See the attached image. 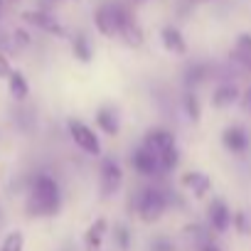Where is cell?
I'll list each match as a JSON object with an SVG mask.
<instances>
[{
    "mask_svg": "<svg viewBox=\"0 0 251 251\" xmlns=\"http://www.w3.org/2000/svg\"><path fill=\"white\" fill-rule=\"evenodd\" d=\"M113 15H116L118 37H121L126 45H128V47H133V50L143 47L146 35H143V27L138 25V20L133 18L131 8L126 5V3H113Z\"/></svg>",
    "mask_w": 251,
    "mask_h": 251,
    "instance_id": "cell-3",
    "label": "cell"
},
{
    "mask_svg": "<svg viewBox=\"0 0 251 251\" xmlns=\"http://www.w3.org/2000/svg\"><path fill=\"white\" fill-rule=\"evenodd\" d=\"M15 37H18V42H20V45H30V37H27V32L18 30V32H15Z\"/></svg>",
    "mask_w": 251,
    "mask_h": 251,
    "instance_id": "cell-30",
    "label": "cell"
},
{
    "mask_svg": "<svg viewBox=\"0 0 251 251\" xmlns=\"http://www.w3.org/2000/svg\"><path fill=\"white\" fill-rule=\"evenodd\" d=\"M200 251H222V249L214 244V239H207V241L200 244Z\"/></svg>",
    "mask_w": 251,
    "mask_h": 251,
    "instance_id": "cell-28",
    "label": "cell"
},
{
    "mask_svg": "<svg viewBox=\"0 0 251 251\" xmlns=\"http://www.w3.org/2000/svg\"><path fill=\"white\" fill-rule=\"evenodd\" d=\"M131 165H133V170H136L138 175L153 177V175L160 173V155H158V151H153L151 146L141 143V146L133 151V155H131Z\"/></svg>",
    "mask_w": 251,
    "mask_h": 251,
    "instance_id": "cell-6",
    "label": "cell"
},
{
    "mask_svg": "<svg viewBox=\"0 0 251 251\" xmlns=\"http://www.w3.org/2000/svg\"><path fill=\"white\" fill-rule=\"evenodd\" d=\"M23 249H25V234L20 229L10 231L0 244V251H23Z\"/></svg>",
    "mask_w": 251,
    "mask_h": 251,
    "instance_id": "cell-24",
    "label": "cell"
},
{
    "mask_svg": "<svg viewBox=\"0 0 251 251\" xmlns=\"http://www.w3.org/2000/svg\"><path fill=\"white\" fill-rule=\"evenodd\" d=\"M72 54L81 62V64H89L94 59V52H91V45L84 35H74L72 37Z\"/></svg>",
    "mask_w": 251,
    "mask_h": 251,
    "instance_id": "cell-21",
    "label": "cell"
},
{
    "mask_svg": "<svg viewBox=\"0 0 251 251\" xmlns=\"http://www.w3.org/2000/svg\"><path fill=\"white\" fill-rule=\"evenodd\" d=\"M23 18H25L30 25H35V27H40V30L54 35V37H64V27L57 23V18H52V15L45 13V10H27Z\"/></svg>",
    "mask_w": 251,
    "mask_h": 251,
    "instance_id": "cell-11",
    "label": "cell"
},
{
    "mask_svg": "<svg viewBox=\"0 0 251 251\" xmlns=\"http://www.w3.org/2000/svg\"><path fill=\"white\" fill-rule=\"evenodd\" d=\"M136 3H143V0H136Z\"/></svg>",
    "mask_w": 251,
    "mask_h": 251,
    "instance_id": "cell-33",
    "label": "cell"
},
{
    "mask_svg": "<svg viewBox=\"0 0 251 251\" xmlns=\"http://www.w3.org/2000/svg\"><path fill=\"white\" fill-rule=\"evenodd\" d=\"M160 42L170 54H187V42H185L182 32L175 25H165L160 30Z\"/></svg>",
    "mask_w": 251,
    "mask_h": 251,
    "instance_id": "cell-15",
    "label": "cell"
},
{
    "mask_svg": "<svg viewBox=\"0 0 251 251\" xmlns=\"http://www.w3.org/2000/svg\"><path fill=\"white\" fill-rule=\"evenodd\" d=\"M8 86H10V94H13L15 99H20V101L30 94V84H27V79H25L23 72H13V74L8 76Z\"/></svg>",
    "mask_w": 251,
    "mask_h": 251,
    "instance_id": "cell-22",
    "label": "cell"
},
{
    "mask_svg": "<svg viewBox=\"0 0 251 251\" xmlns=\"http://www.w3.org/2000/svg\"><path fill=\"white\" fill-rule=\"evenodd\" d=\"M67 128H69L72 141H74L86 155H94V158L101 155V141H99L96 131L91 128L89 123H84V121H79V118H72V121L67 123Z\"/></svg>",
    "mask_w": 251,
    "mask_h": 251,
    "instance_id": "cell-4",
    "label": "cell"
},
{
    "mask_svg": "<svg viewBox=\"0 0 251 251\" xmlns=\"http://www.w3.org/2000/svg\"><path fill=\"white\" fill-rule=\"evenodd\" d=\"M62 209V190L59 182L47 175L37 173L30 185V197H27V214L30 217H54Z\"/></svg>",
    "mask_w": 251,
    "mask_h": 251,
    "instance_id": "cell-1",
    "label": "cell"
},
{
    "mask_svg": "<svg viewBox=\"0 0 251 251\" xmlns=\"http://www.w3.org/2000/svg\"><path fill=\"white\" fill-rule=\"evenodd\" d=\"M229 57L241 72H251V35L249 32H241L236 37V45Z\"/></svg>",
    "mask_w": 251,
    "mask_h": 251,
    "instance_id": "cell-13",
    "label": "cell"
},
{
    "mask_svg": "<svg viewBox=\"0 0 251 251\" xmlns=\"http://www.w3.org/2000/svg\"><path fill=\"white\" fill-rule=\"evenodd\" d=\"M177 165H180V148H177V143L165 148V151H160V173H173Z\"/></svg>",
    "mask_w": 251,
    "mask_h": 251,
    "instance_id": "cell-23",
    "label": "cell"
},
{
    "mask_svg": "<svg viewBox=\"0 0 251 251\" xmlns=\"http://www.w3.org/2000/svg\"><path fill=\"white\" fill-rule=\"evenodd\" d=\"M222 143H224V148L229 153L244 155L251 148V136H249V131L244 128V126L234 123V126H226V128L222 131Z\"/></svg>",
    "mask_w": 251,
    "mask_h": 251,
    "instance_id": "cell-8",
    "label": "cell"
},
{
    "mask_svg": "<svg viewBox=\"0 0 251 251\" xmlns=\"http://www.w3.org/2000/svg\"><path fill=\"white\" fill-rule=\"evenodd\" d=\"M239 99H241V91H239V86L231 84V81H224V84H219V86L212 91V106H214V108H229V106L236 103Z\"/></svg>",
    "mask_w": 251,
    "mask_h": 251,
    "instance_id": "cell-16",
    "label": "cell"
},
{
    "mask_svg": "<svg viewBox=\"0 0 251 251\" xmlns=\"http://www.w3.org/2000/svg\"><path fill=\"white\" fill-rule=\"evenodd\" d=\"M106 234H108V219L106 217H96L86 226V231H84V246H86V251H99Z\"/></svg>",
    "mask_w": 251,
    "mask_h": 251,
    "instance_id": "cell-12",
    "label": "cell"
},
{
    "mask_svg": "<svg viewBox=\"0 0 251 251\" xmlns=\"http://www.w3.org/2000/svg\"><path fill=\"white\" fill-rule=\"evenodd\" d=\"M143 143H146V146H151L153 151H158V155H160V151H165V148L175 146L177 141H175V133H173V131H168V128H151V131L143 136Z\"/></svg>",
    "mask_w": 251,
    "mask_h": 251,
    "instance_id": "cell-17",
    "label": "cell"
},
{
    "mask_svg": "<svg viewBox=\"0 0 251 251\" xmlns=\"http://www.w3.org/2000/svg\"><path fill=\"white\" fill-rule=\"evenodd\" d=\"M231 226L239 231V234H249L251 231V219L246 212H234L231 214Z\"/></svg>",
    "mask_w": 251,
    "mask_h": 251,
    "instance_id": "cell-25",
    "label": "cell"
},
{
    "mask_svg": "<svg viewBox=\"0 0 251 251\" xmlns=\"http://www.w3.org/2000/svg\"><path fill=\"white\" fill-rule=\"evenodd\" d=\"M182 111H185V116H187L192 123H200V118H202V106H200V99H197L195 89H187V91H185V96H182Z\"/></svg>",
    "mask_w": 251,
    "mask_h": 251,
    "instance_id": "cell-20",
    "label": "cell"
},
{
    "mask_svg": "<svg viewBox=\"0 0 251 251\" xmlns=\"http://www.w3.org/2000/svg\"><path fill=\"white\" fill-rule=\"evenodd\" d=\"M187 5H197V3H207V0H185Z\"/></svg>",
    "mask_w": 251,
    "mask_h": 251,
    "instance_id": "cell-31",
    "label": "cell"
},
{
    "mask_svg": "<svg viewBox=\"0 0 251 251\" xmlns=\"http://www.w3.org/2000/svg\"><path fill=\"white\" fill-rule=\"evenodd\" d=\"M96 123H99V128H101L106 136H118V131H121V116H118L116 106L103 103V106L96 111Z\"/></svg>",
    "mask_w": 251,
    "mask_h": 251,
    "instance_id": "cell-14",
    "label": "cell"
},
{
    "mask_svg": "<svg viewBox=\"0 0 251 251\" xmlns=\"http://www.w3.org/2000/svg\"><path fill=\"white\" fill-rule=\"evenodd\" d=\"M151 251H175V241H173L170 236L160 234V236H155V239L151 241Z\"/></svg>",
    "mask_w": 251,
    "mask_h": 251,
    "instance_id": "cell-26",
    "label": "cell"
},
{
    "mask_svg": "<svg viewBox=\"0 0 251 251\" xmlns=\"http://www.w3.org/2000/svg\"><path fill=\"white\" fill-rule=\"evenodd\" d=\"M239 101H241V106H244L246 111H251V86L241 94V99H239Z\"/></svg>",
    "mask_w": 251,
    "mask_h": 251,
    "instance_id": "cell-29",
    "label": "cell"
},
{
    "mask_svg": "<svg viewBox=\"0 0 251 251\" xmlns=\"http://www.w3.org/2000/svg\"><path fill=\"white\" fill-rule=\"evenodd\" d=\"M209 76H212L209 64H204V62H192V64H187V69H185V86H187V89H197V86L204 84Z\"/></svg>",
    "mask_w": 251,
    "mask_h": 251,
    "instance_id": "cell-18",
    "label": "cell"
},
{
    "mask_svg": "<svg viewBox=\"0 0 251 251\" xmlns=\"http://www.w3.org/2000/svg\"><path fill=\"white\" fill-rule=\"evenodd\" d=\"M180 185L185 190H190L195 195V200H204L209 192H212V177L204 175L202 170H190L180 177Z\"/></svg>",
    "mask_w": 251,
    "mask_h": 251,
    "instance_id": "cell-10",
    "label": "cell"
},
{
    "mask_svg": "<svg viewBox=\"0 0 251 251\" xmlns=\"http://www.w3.org/2000/svg\"><path fill=\"white\" fill-rule=\"evenodd\" d=\"M207 226L214 234H226L231 229V209L226 207L222 197H214L207 204Z\"/></svg>",
    "mask_w": 251,
    "mask_h": 251,
    "instance_id": "cell-7",
    "label": "cell"
},
{
    "mask_svg": "<svg viewBox=\"0 0 251 251\" xmlns=\"http://www.w3.org/2000/svg\"><path fill=\"white\" fill-rule=\"evenodd\" d=\"M13 74V67H10V59L0 52V79H8Z\"/></svg>",
    "mask_w": 251,
    "mask_h": 251,
    "instance_id": "cell-27",
    "label": "cell"
},
{
    "mask_svg": "<svg viewBox=\"0 0 251 251\" xmlns=\"http://www.w3.org/2000/svg\"><path fill=\"white\" fill-rule=\"evenodd\" d=\"M123 185V168L118 160L113 158H103L101 160V170H99V192L103 200L113 197Z\"/></svg>",
    "mask_w": 251,
    "mask_h": 251,
    "instance_id": "cell-5",
    "label": "cell"
},
{
    "mask_svg": "<svg viewBox=\"0 0 251 251\" xmlns=\"http://www.w3.org/2000/svg\"><path fill=\"white\" fill-rule=\"evenodd\" d=\"M168 207H170V195H168V190H163L158 185H148L136 195V212H138L141 222H146V224L158 222L168 212Z\"/></svg>",
    "mask_w": 251,
    "mask_h": 251,
    "instance_id": "cell-2",
    "label": "cell"
},
{
    "mask_svg": "<svg viewBox=\"0 0 251 251\" xmlns=\"http://www.w3.org/2000/svg\"><path fill=\"white\" fill-rule=\"evenodd\" d=\"M111 236H113V244L118 251H131V244H133V234H131V226L126 222H116L111 226Z\"/></svg>",
    "mask_w": 251,
    "mask_h": 251,
    "instance_id": "cell-19",
    "label": "cell"
},
{
    "mask_svg": "<svg viewBox=\"0 0 251 251\" xmlns=\"http://www.w3.org/2000/svg\"><path fill=\"white\" fill-rule=\"evenodd\" d=\"M94 27L101 37H118V27H116V15H113V3H101L94 10Z\"/></svg>",
    "mask_w": 251,
    "mask_h": 251,
    "instance_id": "cell-9",
    "label": "cell"
},
{
    "mask_svg": "<svg viewBox=\"0 0 251 251\" xmlns=\"http://www.w3.org/2000/svg\"><path fill=\"white\" fill-rule=\"evenodd\" d=\"M0 5H3V3H0Z\"/></svg>",
    "mask_w": 251,
    "mask_h": 251,
    "instance_id": "cell-34",
    "label": "cell"
},
{
    "mask_svg": "<svg viewBox=\"0 0 251 251\" xmlns=\"http://www.w3.org/2000/svg\"><path fill=\"white\" fill-rule=\"evenodd\" d=\"M52 3H67V0H52Z\"/></svg>",
    "mask_w": 251,
    "mask_h": 251,
    "instance_id": "cell-32",
    "label": "cell"
}]
</instances>
